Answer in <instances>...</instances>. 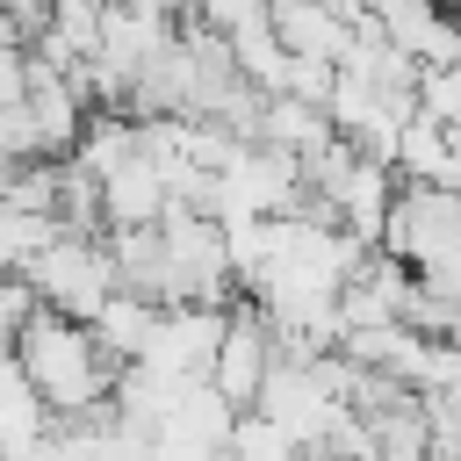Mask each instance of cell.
Returning a JSON list of instances; mask_svg holds the SVG:
<instances>
[{
	"mask_svg": "<svg viewBox=\"0 0 461 461\" xmlns=\"http://www.w3.org/2000/svg\"><path fill=\"white\" fill-rule=\"evenodd\" d=\"M50 238H58V216H36V209H22V202H7V194H0V281H7V274H22Z\"/></svg>",
	"mask_w": 461,
	"mask_h": 461,
	"instance_id": "8",
	"label": "cell"
},
{
	"mask_svg": "<svg viewBox=\"0 0 461 461\" xmlns=\"http://www.w3.org/2000/svg\"><path fill=\"white\" fill-rule=\"evenodd\" d=\"M122 7H144V14H166V22H180V14H194V0H122Z\"/></svg>",
	"mask_w": 461,
	"mask_h": 461,
	"instance_id": "12",
	"label": "cell"
},
{
	"mask_svg": "<svg viewBox=\"0 0 461 461\" xmlns=\"http://www.w3.org/2000/svg\"><path fill=\"white\" fill-rule=\"evenodd\" d=\"M43 432H50V403L36 396V382L22 375V360H7L0 367V447H7V461L22 447H36Z\"/></svg>",
	"mask_w": 461,
	"mask_h": 461,
	"instance_id": "7",
	"label": "cell"
},
{
	"mask_svg": "<svg viewBox=\"0 0 461 461\" xmlns=\"http://www.w3.org/2000/svg\"><path fill=\"white\" fill-rule=\"evenodd\" d=\"M331 130H339V122H331L317 101H295V94H267V108H259V144L295 151V158H310Z\"/></svg>",
	"mask_w": 461,
	"mask_h": 461,
	"instance_id": "6",
	"label": "cell"
},
{
	"mask_svg": "<svg viewBox=\"0 0 461 461\" xmlns=\"http://www.w3.org/2000/svg\"><path fill=\"white\" fill-rule=\"evenodd\" d=\"M101 209H108V230H137V223H158L173 209V180L151 158V144H137L122 166L101 173Z\"/></svg>",
	"mask_w": 461,
	"mask_h": 461,
	"instance_id": "5",
	"label": "cell"
},
{
	"mask_svg": "<svg viewBox=\"0 0 461 461\" xmlns=\"http://www.w3.org/2000/svg\"><path fill=\"white\" fill-rule=\"evenodd\" d=\"M22 274L36 281V295L50 310H72V317H101V303L122 288V267H115L108 230H58Z\"/></svg>",
	"mask_w": 461,
	"mask_h": 461,
	"instance_id": "2",
	"label": "cell"
},
{
	"mask_svg": "<svg viewBox=\"0 0 461 461\" xmlns=\"http://www.w3.org/2000/svg\"><path fill=\"white\" fill-rule=\"evenodd\" d=\"M14 360H22V375L36 382V396L50 403V418H86V411L115 403L122 360L101 346L94 317H72V310L36 303V317H29L22 339H14Z\"/></svg>",
	"mask_w": 461,
	"mask_h": 461,
	"instance_id": "1",
	"label": "cell"
},
{
	"mask_svg": "<svg viewBox=\"0 0 461 461\" xmlns=\"http://www.w3.org/2000/svg\"><path fill=\"white\" fill-rule=\"evenodd\" d=\"M425 425H432V461H461V382L425 389Z\"/></svg>",
	"mask_w": 461,
	"mask_h": 461,
	"instance_id": "9",
	"label": "cell"
},
{
	"mask_svg": "<svg viewBox=\"0 0 461 461\" xmlns=\"http://www.w3.org/2000/svg\"><path fill=\"white\" fill-rule=\"evenodd\" d=\"M382 245L425 274L439 259L461 252V187H439V180H403L396 202H389V223H382Z\"/></svg>",
	"mask_w": 461,
	"mask_h": 461,
	"instance_id": "3",
	"label": "cell"
},
{
	"mask_svg": "<svg viewBox=\"0 0 461 461\" xmlns=\"http://www.w3.org/2000/svg\"><path fill=\"white\" fill-rule=\"evenodd\" d=\"M194 14H202V22H216V29H238V22L267 14V0H194Z\"/></svg>",
	"mask_w": 461,
	"mask_h": 461,
	"instance_id": "11",
	"label": "cell"
},
{
	"mask_svg": "<svg viewBox=\"0 0 461 461\" xmlns=\"http://www.w3.org/2000/svg\"><path fill=\"white\" fill-rule=\"evenodd\" d=\"M447 7H454V14H461V0H447Z\"/></svg>",
	"mask_w": 461,
	"mask_h": 461,
	"instance_id": "13",
	"label": "cell"
},
{
	"mask_svg": "<svg viewBox=\"0 0 461 461\" xmlns=\"http://www.w3.org/2000/svg\"><path fill=\"white\" fill-rule=\"evenodd\" d=\"M223 317H230V303H158V324H151V339H144L137 360H158V367L202 382V375L216 367Z\"/></svg>",
	"mask_w": 461,
	"mask_h": 461,
	"instance_id": "4",
	"label": "cell"
},
{
	"mask_svg": "<svg viewBox=\"0 0 461 461\" xmlns=\"http://www.w3.org/2000/svg\"><path fill=\"white\" fill-rule=\"evenodd\" d=\"M0 101H29V43H0Z\"/></svg>",
	"mask_w": 461,
	"mask_h": 461,
	"instance_id": "10",
	"label": "cell"
}]
</instances>
